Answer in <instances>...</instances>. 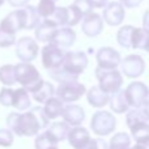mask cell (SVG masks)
<instances>
[{
    "instance_id": "cell-49",
    "label": "cell",
    "mask_w": 149,
    "mask_h": 149,
    "mask_svg": "<svg viewBox=\"0 0 149 149\" xmlns=\"http://www.w3.org/2000/svg\"><path fill=\"white\" fill-rule=\"evenodd\" d=\"M50 149H59V148H58V147H54V148H50Z\"/></svg>"
},
{
    "instance_id": "cell-37",
    "label": "cell",
    "mask_w": 149,
    "mask_h": 149,
    "mask_svg": "<svg viewBox=\"0 0 149 149\" xmlns=\"http://www.w3.org/2000/svg\"><path fill=\"white\" fill-rule=\"evenodd\" d=\"M79 149H107V143H106V140H103L102 137H97V139H92V137H90V139Z\"/></svg>"
},
{
    "instance_id": "cell-24",
    "label": "cell",
    "mask_w": 149,
    "mask_h": 149,
    "mask_svg": "<svg viewBox=\"0 0 149 149\" xmlns=\"http://www.w3.org/2000/svg\"><path fill=\"white\" fill-rule=\"evenodd\" d=\"M131 136L136 141V144L149 143V122H139L130 127Z\"/></svg>"
},
{
    "instance_id": "cell-50",
    "label": "cell",
    "mask_w": 149,
    "mask_h": 149,
    "mask_svg": "<svg viewBox=\"0 0 149 149\" xmlns=\"http://www.w3.org/2000/svg\"><path fill=\"white\" fill-rule=\"evenodd\" d=\"M54 1H56V0H54Z\"/></svg>"
},
{
    "instance_id": "cell-18",
    "label": "cell",
    "mask_w": 149,
    "mask_h": 149,
    "mask_svg": "<svg viewBox=\"0 0 149 149\" xmlns=\"http://www.w3.org/2000/svg\"><path fill=\"white\" fill-rule=\"evenodd\" d=\"M89 139H90L89 131H88L86 128H84V127H81V126H77V127L71 128L70 132H68V136H67L68 143H70V145L73 149L81 148Z\"/></svg>"
},
{
    "instance_id": "cell-39",
    "label": "cell",
    "mask_w": 149,
    "mask_h": 149,
    "mask_svg": "<svg viewBox=\"0 0 149 149\" xmlns=\"http://www.w3.org/2000/svg\"><path fill=\"white\" fill-rule=\"evenodd\" d=\"M13 140H15V135L9 130L0 128V147L4 148L10 147L13 144Z\"/></svg>"
},
{
    "instance_id": "cell-26",
    "label": "cell",
    "mask_w": 149,
    "mask_h": 149,
    "mask_svg": "<svg viewBox=\"0 0 149 149\" xmlns=\"http://www.w3.org/2000/svg\"><path fill=\"white\" fill-rule=\"evenodd\" d=\"M132 49L137 50H149V31L144 28H135L134 36H132Z\"/></svg>"
},
{
    "instance_id": "cell-22",
    "label": "cell",
    "mask_w": 149,
    "mask_h": 149,
    "mask_svg": "<svg viewBox=\"0 0 149 149\" xmlns=\"http://www.w3.org/2000/svg\"><path fill=\"white\" fill-rule=\"evenodd\" d=\"M55 94V88L51 82H47L42 80V82L31 92V97L37 101L38 103H45L47 100L54 97Z\"/></svg>"
},
{
    "instance_id": "cell-3",
    "label": "cell",
    "mask_w": 149,
    "mask_h": 149,
    "mask_svg": "<svg viewBox=\"0 0 149 149\" xmlns=\"http://www.w3.org/2000/svg\"><path fill=\"white\" fill-rule=\"evenodd\" d=\"M95 77L98 80V88L109 95L120 90L123 85V76L118 70H102L95 68Z\"/></svg>"
},
{
    "instance_id": "cell-38",
    "label": "cell",
    "mask_w": 149,
    "mask_h": 149,
    "mask_svg": "<svg viewBox=\"0 0 149 149\" xmlns=\"http://www.w3.org/2000/svg\"><path fill=\"white\" fill-rule=\"evenodd\" d=\"M13 92L15 90L10 89V88H3L0 90V103L5 107H9L12 106L13 102Z\"/></svg>"
},
{
    "instance_id": "cell-21",
    "label": "cell",
    "mask_w": 149,
    "mask_h": 149,
    "mask_svg": "<svg viewBox=\"0 0 149 149\" xmlns=\"http://www.w3.org/2000/svg\"><path fill=\"white\" fill-rule=\"evenodd\" d=\"M107 105H110V110L115 114H124L130 110V105L127 102L124 90H122V89L110 95Z\"/></svg>"
},
{
    "instance_id": "cell-47",
    "label": "cell",
    "mask_w": 149,
    "mask_h": 149,
    "mask_svg": "<svg viewBox=\"0 0 149 149\" xmlns=\"http://www.w3.org/2000/svg\"><path fill=\"white\" fill-rule=\"evenodd\" d=\"M144 113H145V115H147V118H148V122H149V100H148V102H147V105L144 106Z\"/></svg>"
},
{
    "instance_id": "cell-28",
    "label": "cell",
    "mask_w": 149,
    "mask_h": 149,
    "mask_svg": "<svg viewBox=\"0 0 149 149\" xmlns=\"http://www.w3.org/2000/svg\"><path fill=\"white\" fill-rule=\"evenodd\" d=\"M131 148V136L127 132H118L107 144V149H130Z\"/></svg>"
},
{
    "instance_id": "cell-11",
    "label": "cell",
    "mask_w": 149,
    "mask_h": 149,
    "mask_svg": "<svg viewBox=\"0 0 149 149\" xmlns=\"http://www.w3.org/2000/svg\"><path fill=\"white\" fill-rule=\"evenodd\" d=\"M97 67L102 70H116L120 65V54L113 47H101L95 55Z\"/></svg>"
},
{
    "instance_id": "cell-7",
    "label": "cell",
    "mask_w": 149,
    "mask_h": 149,
    "mask_svg": "<svg viewBox=\"0 0 149 149\" xmlns=\"http://www.w3.org/2000/svg\"><path fill=\"white\" fill-rule=\"evenodd\" d=\"M60 67L72 76L79 77L88 67V56L84 51H67Z\"/></svg>"
},
{
    "instance_id": "cell-46",
    "label": "cell",
    "mask_w": 149,
    "mask_h": 149,
    "mask_svg": "<svg viewBox=\"0 0 149 149\" xmlns=\"http://www.w3.org/2000/svg\"><path fill=\"white\" fill-rule=\"evenodd\" d=\"M130 149H149V143H144V144H136Z\"/></svg>"
},
{
    "instance_id": "cell-14",
    "label": "cell",
    "mask_w": 149,
    "mask_h": 149,
    "mask_svg": "<svg viewBox=\"0 0 149 149\" xmlns=\"http://www.w3.org/2000/svg\"><path fill=\"white\" fill-rule=\"evenodd\" d=\"M0 29L8 33L16 34L18 30L24 29V17L22 9H17L10 12L8 16H5L0 22Z\"/></svg>"
},
{
    "instance_id": "cell-33",
    "label": "cell",
    "mask_w": 149,
    "mask_h": 149,
    "mask_svg": "<svg viewBox=\"0 0 149 149\" xmlns=\"http://www.w3.org/2000/svg\"><path fill=\"white\" fill-rule=\"evenodd\" d=\"M55 1L54 0H39L38 5H37V12H38L41 18H49L52 16V13L55 12Z\"/></svg>"
},
{
    "instance_id": "cell-31",
    "label": "cell",
    "mask_w": 149,
    "mask_h": 149,
    "mask_svg": "<svg viewBox=\"0 0 149 149\" xmlns=\"http://www.w3.org/2000/svg\"><path fill=\"white\" fill-rule=\"evenodd\" d=\"M0 82L5 86H12L16 84V72L13 64H5L0 67Z\"/></svg>"
},
{
    "instance_id": "cell-34",
    "label": "cell",
    "mask_w": 149,
    "mask_h": 149,
    "mask_svg": "<svg viewBox=\"0 0 149 149\" xmlns=\"http://www.w3.org/2000/svg\"><path fill=\"white\" fill-rule=\"evenodd\" d=\"M139 122H148V118L145 115L143 109H132V110L127 111V116H126V123L127 127H131L132 124L139 123Z\"/></svg>"
},
{
    "instance_id": "cell-25",
    "label": "cell",
    "mask_w": 149,
    "mask_h": 149,
    "mask_svg": "<svg viewBox=\"0 0 149 149\" xmlns=\"http://www.w3.org/2000/svg\"><path fill=\"white\" fill-rule=\"evenodd\" d=\"M12 106L15 109H17L18 111H26L28 109H30L31 100H30V95H29L28 90H25L24 88L16 89L15 92H13Z\"/></svg>"
},
{
    "instance_id": "cell-35",
    "label": "cell",
    "mask_w": 149,
    "mask_h": 149,
    "mask_svg": "<svg viewBox=\"0 0 149 149\" xmlns=\"http://www.w3.org/2000/svg\"><path fill=\"white\" fill-rule=\"evenodd\" d=\"M49 74L52 77V79L55 80V81H58L60 84V82H68V81H77L79 80V77L76 76H72L71 73L65 72L64 70H63L62 67L56 68V70L54 71H49Z\"/></svg>"
},
{
    "instance_id": "cell-17",
    "label": "cell",
    "mask_w": 149,
    "mask_h": 149,
    "mask_svg": "<svg viewBox=\"0 0 149 149\" xmlns=\"http://www.w3.org/2000/svg\"><path fill=\"white\" fill-rule=\"evenodd\" d=\"M58 26L55 24H52L51 21L49 20H43L41 21L38 26L34 30V34H36V39L39 42H45V43H51L52 38H54L55 33L58 30Z\"/></svg>"
},
{
    "instance_id": "cell-30",
    "label": "cell",
    "mask_w": 149,
    "mask_h": 149,
    "mask_svg": "<svg viewBox=\"0 0 149 149\" xmlns=\"http://www.w3.org/2000/svg\"><path fill=\"white\" fill-rule=\"evenodd\" d=\"M34 147L36 149H50L58 147V141L49 134L47 131L38 134L36 137V141H34Z\"/></svg>"
},
{
    "instance_id": "cell-29",
    "label": "cell",
    "mask_w": 149,
    "mask_h": 149,
    "mask_svg": "<svg viewBox=\"0 0 149 149\" xmlns=\"http://www.w3.org/2000/svg\"><path fill=\"white\" fill-rule=\"evenodd\" d=\"M135 26L131 25H124L116 33V41L124 49H130L132 45V36H134Z\"/></svg>"
},
{
    "instance_id": "cell-32",
    "label": "cell",
    "mask_w": 149,
    "mask_h": 149,
    "mask_svg": "<svg viewBox=\"0 0 149 149\" xmlns=\"http://www.w3.org/2000/svg\"><path fill=\"white\" fill-rule=\"evenodd\" d=\"M45 20L51 21L52 24L59 28V26H67V20H68V13H67V7H56L55 12L52 13L51 17L45 18Z\"/></svg>"
},
{
    "instance_id": "cell-48",
    "label": "cell",
    "mask_w": 149,
    "mask_h": 149,
    "mask_svg": "<svg viewBox=\"0 0 149 149\" xmlns=\"http://www.w3.org/2000/svg\"><path fill=\"white\" fill-rule=\"evenodd\" d=\"M4 1H5V0H0V7H1V5L4 4Z\"/></svg>"
},
{
    "instance_id": "cell-20",
    "label": "cell",
    "mask_w": 149,
    "mask_h": 149,
    "mask_svg": "<svg viewBox=\"0 0 149 149\" xmlns=\"http://www.w3.org/2000/svg\"><path fill=\"white\" fill-rule=\"evenodd\" d=\"M63 109H64V103H63L59 98H56L54 95V97H51L50 100H47L46 102L43 103L42 110H43L45 116H46L49 120H54V119L62 116Z\"/></svg>"
},
{
    "instance_id": "cell-13",
    "label": "cell",
    "mask_w": 149,
    "mask_h": 149,
    "mask_svg": "<svg viewBox=\"0 0 149 149\" xmlns=\"http://www.w3.org/2000/svg\"><path fill=\"white\" fill-rule=\"evenodd\" d=\"M81 30L88 37H97L103 30V20L98 13H89L81 20Z\"/></svg>"
},
{
    "instance_id": "cell-42",
    "label": "cell",
    "mask_w": 149,
    "mask_h": 149,
    "mask_svg": "<svg viewBox=\"0 0 149 149\" xmlns=\"http://www.w3.org/2000/svg\"><path fill=\"white\" fill-rule=\"evenodd\" d=\"M119 3H120L124 8H130V9H132V8L139 7V5L143 3V0H119Z\"/></svg>"
},
{
    "instance_id": "cell-1",
    "label": "cell",
    "mask_w": 149,
    "mask_h": 149,
    "mask_svg": "<svg viewBox=\"0 0 149 149\" xmlns=\"http://www.w3.org/2000/svg\"><path fill=\"white\" fill-rule=\"evenodd\" d=\"M50 120L45 116L41 106L33 107L25 113H10L7 116L8 130L17 136H37L42 130H46Z\"/></svg>"
},
{
    "instance_id": "cell-51",
    "label": "cell",
    "mask_w": 149,
    "mask_h": 149,
    "mask_svg": "<svg viewBox=\"0 0 149 149\" xmlns=\"http://www.w3.org/2000/svg\"><path fill=\"white\" fill-rule=\"evenodd\" d=\"M148 52H149V50H148Z\"/></svg>"
},
{
    "instance_id": "cell-2",
    "label": "cell",
    "mask_w": 149,
    "mask_h": 149,
    "mask_svg": "<svg viewBox=\"0 0 149 149\" xmlns=\"http://www.w3.org/2000/svg\"><path fill=\"white\" fill-rule=\"evenodd\" d=\"M15 72L16 82H18L29 93H31L42 82L41 73L31 63H18L15 65Z\"/></svg>"
},
{
    "instance_id": "cell-44",
    "label": "cell",
    "mask_w": 149,
    "mask_h": 149,
    "mask_svg": "<svg viewBox=\"0 0 149 149\" xmlns=\"http://www.w3.org/2000/svg\"><path fill=\"white\" fill-rule=\"evenodd\" d=\"M8 3H9L12 7L22 8V7H25V5H28L29 0H8Z\"/></svg>"
},
{
    "instance_id": "cell-10",
    "label": "cell",
    "mask_w": 149,
    "mask_h": 149,
    "mask_svg": "<svg viewBox=\"0 0 149 149\" xmlns=\"http://www.w3.org/2000/svg\"><path fill=\"white\" fill-rule=\"evenodd\" d=\"M120 68L124 76L130 79H137L145 72V60L140 55L131 54L120 62Z\"/></svg>"
},
{
    "instance_id": "cell-15",
    "label": "cell",
    "mask_w": 149,
    "mask_h": 149,
    "mask_svg": "<svg viewBox=\"0 0 149 149\" xmlns=\"http://www.w3.org/2000/svg\"><path fill=\"white\" fill-rule=\"evenodd\" d=\"M62 116L68 124V126H72V127H77V126H81V123L84 122L85 119V111L81 106L79 105H73V103H70V105H65L64 109H63V113Z\"/></svg>"
},
{
    "instance_id": "cell-5",
    "label": "cell",
    "mask_w": 149,
    "mask_h": 149,
    "mask_svg": "<svg viewBox=\"0 0 149 149\" xmlns=\"http://www.w3.org/2000/svg\"><path fill=\"white\" fill-rule=\"evenodd\" d=\"M86 93V88L84 84L77 81H68V82H60L58 88L55 89V97L59 98L63 103H73L79 101L82 95Z\"/></svg>"
},
{
    "instance_id": "cell-27",
    "label": "cell",
    "mask_w": 149,
    "mask_h": 149,
    "mask_svg": "<svg viewBox=\"0 0 149 149\" xmlns=\"http://www.w3.org/2000/svg\"><path fill=\"white\" fill-rule=\"evenodd\" d=\"M71 127L68 126L65 122H54V123L49 124L46 131L56 140L58 143L60 141H64L67 140V136H68V132H70Z\"/></svg>"
},
{
    "instance_id": "cell-23",
    "label": "cell",
    "mask_w": 149,
    "mask_h": 149,
    "mask_svg": "<svg viewBox=\"0 0 149 149\" xmlns=\"http://www.w3.org/2000/svg\"><path fill=\"white\" fill-rule=\"evenodd\" d=\"M21 9H22V17H24V29L31 30V29H36L41 24L42 18L39 17L36 7H33V5H25Z\"/></svg>"
},
{
    "instance_id": "cell-4",
    "label": "cell",
    "mask_w": 149,
    "mask_h": 149,
    "mask_svg": "<svg viewBox=\"0 0 149 149\" xmlns=\"http://www.w3.org/2000/svg\"><path fill=\"white\" fill-rule=\"evenodd\" d=\"M116 128V119L110 111L100 110L93 114L90 120V130L97 136L103 137L113 134Z\"/></svg>"
},
{
    "instance_id": "cell-16",
    "label": "cell",
    "mask_w": 149,
    "mask_h": 149,
    "mask_svg": "<svg viewBox=\"0 0 149 149\" xmlns=\"http://www.w3.org/2000/svg\"><path fill=\"white\" fill-rule=\"evenodd\" d=\"M74 41H76L74 30H72V28H68V26H63V28H59L56 30L51 43L56 45L58 47L64 50V49H70L74 43Z\"/></svg>"
},
{
    "instance_id": "cell-19",
    "label": "cell",
    "mask_w": 149,
    "mask_h": 149,
    "mask_svg": "<svg viewBox=\"0 0 149 149\" xmlns=\"http://www.w3.org/2000/svg\"><path fill=\"white\" fill-rule=\"evenodd\" d=\"M85 94H86L88 103L95 109L105 107V106L109 103V98H110V95H109L107 93L101 90L98 86H92Z\"/></svg>"
},
{
    "instance_id": "cell-12",
    "label": "cell",
    "mask_w": 149,
    "mask_h": 149,
    "mask_svg": "<svg viewBox=\"0 0 149 149\" xmlns=\"http://www.w3.org/2000/svg\"><path fill=\"white\" fill-rule=\"evenodd\" d=\"M126 9L119 1H110L103 9L102 20L110 26H118L123 22Z\"/></svg>"
},
{
    "instance_id": "cell-43",
    "label": "cell",
    "mask_w": 149,
    "mask_h": 149,
    "mask_svg": "<svg viewBox=\"0 0 149 149\" xmlns=\"http://www.w3.org/2000/svg\"><path fill=\"white\" fill-rule=\"evenodd\" d=\"M93 8H105L107 5L109 0H89Z\"/></svg>"
},
{
    "instance_id": "cell-6",
    "label": "cell",
    "mask_w": 149,
    "mask_h": 149,
    "mask_svg": "<svg viewBox=\"0 0 149 149\" xmlns=\"http://www.w3.org/2000/svg\"><path fill=\"white\" fill-rule=\"evenodd\" d=\"M127 102L132 109H144L149 100V88L141 81H134L124 90Z\"/></svg>"
},
{
    "instance_id": "cell-36",
    "label": "cell",
    "mask_w": 149,
    "mask_h": 149,
    "mask_svg": "<svg viewBox=\"0 0 149 149\" xmlns=\"http://www.w3.org/2000/svg\"><path fill=\"white\" fill-rule=\"evenodd\" d=\"M67 13H68V20H67V26L68 28H72V26L77 25V24L82 20V17H84V16L81 15V12H80L74 5H70V7H67Z\"/></svg>"
},
{
    "instance_id": "cell-8",
    "label": "cell",
    "mask_w": 149,
    "mask_h": 149,
    "mask_svg": "<svg viewBox=\"0 0 149 149\" xmlns=\"http://www.w3.org/2000/svg\"><path fill=\"white\" fill-rule=\"evenodd\" d=\"M65 51L54 43H47L42 49V65L47 71H54L63 64Z\"/></svg>"
},
{
    "instance_id": "cell-45",
    "label": "cell",
    "mask_w": 149,
    "mask_h": 149,
    "mask_svg": "<svg viewBox=\"0 0 149 149\" xmlns=\"http://www.w3.org/2000/svg\"><path fill=\"white\" fill-rule=\"evenodd\" d=\"M143 28L147 29L149 31V9L144 13V16H143Z\"/></svg>"
},
{
    "instance_id": "cell-41",
    "label": "cell",
    "mask_w": 149,
    "mask_h": 149,
    "mask_svg": "<svg viewBox=\"0 0 149 149\" xmlns=\"http://www.w3.org/2000/svg\"><path fill=\"white\" fill-rule=\"evenodd\" d=\"M72 5H74V7L81 12L82 16L89 15V13H92V10H93V7L89 3V0H74Z\"/></svg>"
},
{
    "instance_id": "cell-9",
    "label": "cell",
    "mask_w": 149,
    "mask_h": 149,
    "mask_svg": "<svg viewBox=\"0 0 149 149\" xmlns=\"http://www.w3.org/2000/svg\"><path fill=\"white\" fill-rule=\"evenodd\" d=\"M39 47L31 37H22L16 42V55L22 63H30L37 58Z\"/></svg>"
},
{
    "instance_id": "cell-40",
    "label": "cell",
    "mask_w": 149,
    "mask_h": 149,
    "mask_svg": "<svg viewBox=\"0 0 149 149\" xmlns=\"http://www.w3.org/2000/svg\"><path fill=\"white\" fill-rule=\"evenodd\" d=\"M16 43V34L8 33L0 29V47H9Z\"/></svg>"
}]
</instances>
